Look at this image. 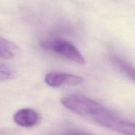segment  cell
Masks as SVG:
<instances>
[{
    "label": "cell",
    "mask_w": 135,
    "mask_h": 135,
    "mask_svg": "<svg viewBox=\"0 0 135 135\" xmlns=\"http://www.w3.org/2000/svg\"><path fill=\"white\" fill-rule=\"evenodd\" d=\"M41 46L45 50L78 64L83 65L86 63L85 58L77 47L66 40L55 38L44 41L41 43Z\"/></svg>",
    "instance_id": "7a4b0ae2"
},
{
    "label": "cell",
    "mask_w": 135,
    "mask_h": 135,
    "mask_svg": "<svg viewBox=\"0 0 135 135\" xmlns=\"http://www.w3.org/2000/svg\"><path fill=\"white\" fill-rule=\"evenodd\" d=\"M14 77L13 71L9 67L1 63L0 65V80L1 82H5L11 80Z\"/></svg>",
    "instance_id": "ba28073f"
},
{
    "label": "cell",
    "mask_w": 135,
    "mask_h": 135,
    "mask_svg": "<svg viewBox=\"0 0 135 135\" xmlns=\"http://www.w3.org/2000/svg\"><path fill=\"white\" fill-rule=\"evenodd\" d=\"M98 125L122 135H135V123L119 119L112 112L95 120Z\"/></svg>",
    "instance_id": "3957f363"
},
{
    "label": "cell",
    "mask_w": 135,
    "mask_h": 135,
    "mask_svg": "<svg viewBox=\"0 0 135 135\" xmlns=\"http://www.w3.org/2000/svg\"><path fill=\"white\" fill-rule=\"evenodd\" d=\"M61 103L70 112L82 117H91L94 121L111 112L98 102L80 94L64 96Z\"/></svg>",
    "instance_id": "6da1fadb"
},
{
    "label": "cell",
    "mask_w": 135,
    "mask_h": 135,
    "mask_svg": "<svg viewBox=\"0 0 135 135\" xmlns=\"http://www.w3.org/2000/svg\"><path fill=\"white\" fill-rule=\"evenodd\" d=\"M63 135H93L90 133H85V132H82V131H71L69 132V133H66V134Z\"/></svg>",
    "instance_id": "9c48e42d"
},
{
    "label": "cell",
    "mask_w": 135,
    "mask_h": 135,
    "mask_svg": "<svg viewBox=\"0 0 135 135\" xmlns=\"http://www.w3.org/2000/svg\"><path fill=\"white\" fill-rule=\"evenodd\" d=\"M19 52V47L16 44L1 37L0 38V57L8 60L13 59Z\"/></svg>",
    "instance_id": "8992f818"
},
{
    "label": "cell",
    "mask_w": 135,
    "mask_h": 135,
    "mask_svg": "<svg viewBox=\"0 0 135 135\" xmlns=\"http://www.w3.org/2000/svg\"><path fill=\"white\" fill-rule=\"evenodd\" d=\"M44 82L47 86L52 88L61 86H76L84 82V78L78 75H72L60 71H52L46 75Z\"/></svg>",
    "instance_id": "277c9868"
},
{
    "label": "cell",
    "mask_w": 135,
    "mask_h": 135,
    "mask_svg": "<svg viewBox=\"0 0 135 135\" xmlns=\"http://www.w3.org/2000/svg\"><path fill=\"white\" fill-rule=\"evenodd\" d=\"M112 61L129 79L135 83V67L131 63L117 57H112Z\"/></svg>",
    "instance_id": "52a82bcc"
},
{
    "label": "cell",
    "mask_w": 135,
    "mask_h": 135,
    "mask_svg": "<svg viewBox=\"0 0 135 135\" xmlns=\"http://www.w3.org/2000/svg\"><path fill=\"white\" fill-rule=\"evenodd\" d=\"M13 121L17 125L25 128L36 126L40 121V115L31 108L18 109L13 115Z\"/></svg>",
    "instance_id": "5b68a950"
}]
</instances>
